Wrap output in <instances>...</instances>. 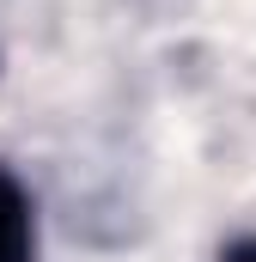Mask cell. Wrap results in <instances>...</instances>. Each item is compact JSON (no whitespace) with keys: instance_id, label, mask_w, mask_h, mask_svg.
<instances>
[{"instance_id":"1","label":"cell","mask_w":256,"mask_h":262,"mask_svg":"<svg viewBox=\"0 0 256 262\" xmlns=\"http://www.w3.org/2000/svg\"><path fill=\"white\" fill-rule=\"evenodd\" d=\"M0 262H37V213L12 171H0Z\"/></svg>"},{"instance_id":"2","label":"cell","mask_w":256,"mask_h":262,"mask_svg":"<svg viewBox=\"0 0 256 262\" xmlns=\"http://www.w3.org/2000/svg\"><path fill=\"white\" fill-rule=\"evenodd\" d=\"M226 262H256V238H244V244H232V250H226Z\"/></svg>"}]
</instances>
